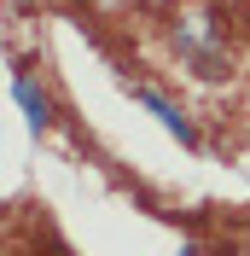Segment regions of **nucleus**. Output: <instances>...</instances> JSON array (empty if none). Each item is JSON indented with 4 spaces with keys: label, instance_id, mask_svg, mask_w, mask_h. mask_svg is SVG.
I'll return each instance as SVG.
<instances>
[{
    "label": "nucleus",
    "instance_id": "1",
    "mask_svg": "<svg viewBox=\"0 0 250 256\" xmlns=\"http://www.w3.org/2000/svg\"><path fill=\"white\" fill-rule=\"evenodd\" d=\"M134 99H140V105H146V111H152L163 128H169V134L186 146V152H198V128H192V116L180 111V105H169V99H163V94H152V88H134Z\"/></svg>",
    "mask_w": 250,
    "mask_h": 256
},
{
    "label": "nucleus",
    "instance_id": "3",
    "mask_svg": "<svg viewBox=\"0 0 250 256\" xmlns=\"http://www.w3.org/2000/svg\"><path fill=\"white\" fill-rule=\"evenodd\" d=\"M174 256H204V250H198V244H180V250H174Z\"/></svg>",
    "mask_w": 250,
    "mask_h": 256
},
{
    "label": "nucleus",
    "instance_id": "2",
    "mask_svg": "<svg viewBox=\"0 0 250 256\" xmlns=\"http://www.w3.org/2000/svg\"><path fill=\"white\" fill-rule=\"evenodd\" d=\"M12 94H18V105H24V122H30V134L41 140V134L52 128V99L41 94L30 76H18V82H12Z\"/></svg>",
    "mask_w": 250,
    "mask_h": 256
}]
</instances>
